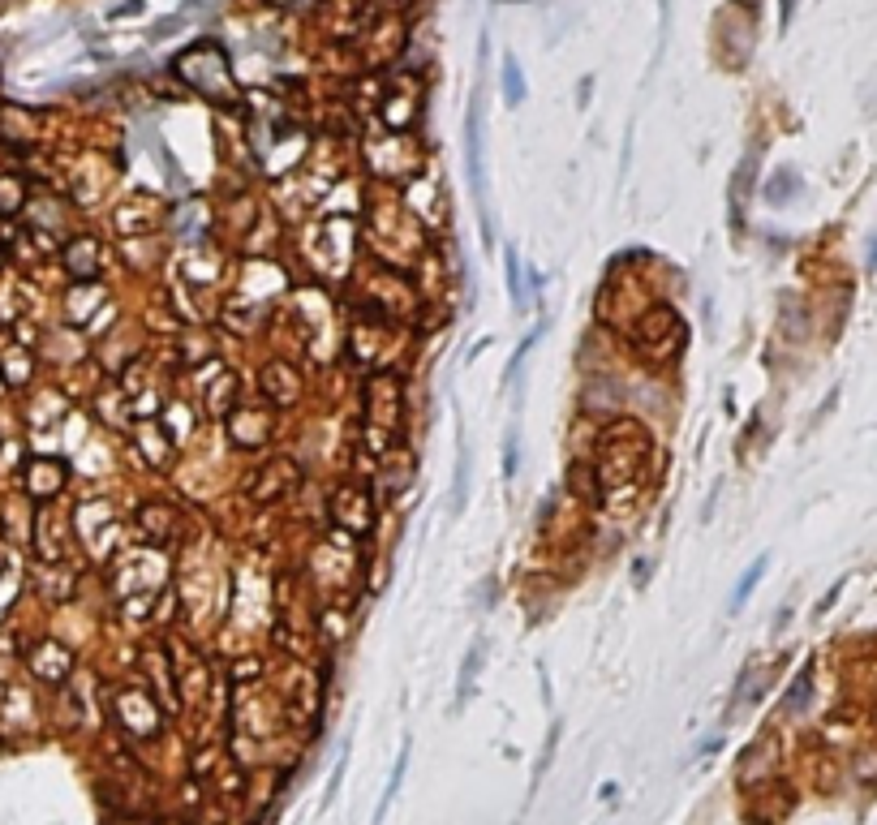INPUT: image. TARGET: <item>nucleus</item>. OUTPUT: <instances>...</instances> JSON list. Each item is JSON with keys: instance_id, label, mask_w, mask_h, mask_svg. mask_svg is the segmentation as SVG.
I'll return each instance as SVG.
<instances>
[{"instance_id": "obj_9", "label": "nucleus", "mask_w": 877, "mask_h": 825, "mask_svg": "<svg viewBox=\"0 0 877 825\" xmlns=\"http://www.w3.org/2000/svg\"><path fill=\"white\" fill-rule=\"evenodd\" d=\"M869 271H877V237L869 241Z\"/></svg>"}, {"instance_id": "obj_1", "label": "nucleus", "mask_w": 877, "mask_h": 825, "mask_svg": "<svg viewBox=\"0 0 877 825\" xmlns=\"http://www.w3.org/2000/svg\"><path fill=\"white\" fill-rule=\"evenodd\" d=\"M469 177H473V194L486 207V164H482V112H469Z\"/></svg>"}, {"instance_id": "obj_7", "label": "nucleus", "mask_w": 877, "mask_h": 825, "mask_svg": "<svg viewBox=\"0 0 877 825\" xmlns=\"http://www.w3.org/2000/svg\"><path fill=\"white\" fill-rule=\"evenodd\" d=\"M508 288H512V301L525 306V293H521V263H516V250H508Z\"/></svg>"}, {"instance_id": "obj_3", "label": "nucleus", "mask_w": 877, "mask_h": 825, "mask_svg": "<svg viewBox=\"0 0 877 825\" xmlns=\"http://www.w3.org/2000/svg\"><path fill=\"white\" fill-rule=\"evenodd\" d=\"M766 568H770V555L753 559V568H749V572H744L740 581H736V593H731V602H727L731 611H740V606H744V598H749V593L757 589V581H761V576H766Z\"/></svg>"}, {"instance_id": "obj_5", "label": "nucleus", "mask_w": 877, "mask_h": 825, "mask_svg": "<svg viewBox=\"0 0 877 825\" xmlns=\"http://www.w3.org/2000/svg\"><path fill=\"white\" fill-rule=\"evenodd\" d=\"M809 688H813V671L804 667L800 679L792 684V692H787V709H804V705H809Z\"/></svg>"}, {"instance_id": "obj_4", "label": "nucleus", "mask_w": 877, "mask_h": 825, "mask_svg": "<svg viewBox=\"0 0 877 825\" xmlns=\"http://www.w3.org/2000/svg\"><path fill=\"white\" fill-rule=\"evenodd\" d=\"M503 95H508V104H521V99H525V82H521V65H516V56H503Z\"/></svg>"}, {"instance_id": "obj_6", "label": "nucleus", "mask_w": 877, "mask_h": 825, "mask_svg": "<svg viewBox=\"0 0 877 825\" xmlns=\"http://www.w3.org/2000/svg\"><path fill=\"white\" fill-rule=\"evenodd\" d=\"M405 761H409V744H405V752H400V761H396V770H392V783H387V791H383V804H379V817L392 808V800H396V787H400V774H405Z\"/></svg>"}, {"instance_id": "obj_2", "label": "nucleus", "mask_w": 877, "mask_h": 825, "mask_svg": "<svg viewBox=\"0 0 877 825\" xmlns=\"http://www.w3.org/2000/svg\"><path fill=\"white\" fill-rule=\"evenodd\" d=\"M465 490H469V452H465V426H456V495H452V512L465 508Z\"/></svg>"}, {"instance_id": "obj_8", "label": "nucleus", "mask_w": 877, "mask_h": 825, "mask_svg": "<svg viewBox=\"0 0 877 825\" xmlns=\"http://www.w3.org/2000/svg\"><path fill=\"white\" fill-rule=\"evenodd\" d=\"M839 593H843V581H835V589H830V593H826V598H822V602H817V615H826V611H830V606H835V602H839Z\"/></svg>"}]
</instances>
